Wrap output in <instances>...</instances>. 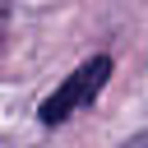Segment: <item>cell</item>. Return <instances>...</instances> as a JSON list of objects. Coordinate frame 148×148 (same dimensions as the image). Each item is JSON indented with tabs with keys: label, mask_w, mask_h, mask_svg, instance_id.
<instances>
[{
	"label": "cell",
	"mask_w": 148,
	"mask_h": 148,
	"mask_svg": "<svg viewBox=\"0 0 148 148\" xmlns=\"http://www.w3.org/2000/svg\"><path fill=\"white\" fill-rule=\"evenodd\" d=\"M111 79V56H92V60H83L42 106H37V116L46 120V125H60V120H69L74 111H83L97 92H102V83Z\"/></svg>",
	"instance_id": "6da1fadb"
},
{
	"label": "cell",
	"mask_w": 148,
	"mask_h": 148,
	"mask_svg": "<svg viewBox=\"0 0 148 148\" xmlns=\"http://www.w3.org/2000/svg\"><path fill=\"white\" fill-rule=\"evenodd\" d=\"M125 148H148V134H139V139H130Z\"/></svg>",
	"instance_id": "7a4b0ae2"
}]
</instances>
